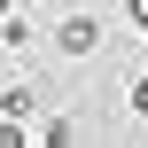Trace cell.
Here are the masks:
<instances>
[{"mask_svg": "<svg viewBox=\"0 0 148 148\" xmlns=\"http://www.w3.org/2000/svg\"><path fill=\"white\" fill-rule=\"evenodd\" d=\"M8 8H16V0H0V16H8Z\"/></svg>", "mask_w": 148, "mask_h": 148, "instance_id": "obj_4", "label": "cell"}, {"mask_svg": "<svg viewBox=\"0 0 148 148\" xmlns=\"http://www.w3.org/2000/svg\"><path fill=\"white\" fill-rule=\"evenodd\" d=\"M55 39H62V55H94V47H101V23H94V16H62Z\"/></svg>", "mask_w": 148, "mask_h": 148, "instance_id": "obj_1", "label": "cell"}, {"mask_svg": "<svg viewBox=\"0 0 148 148\" xmlns=\"http://www.w3.org/2000/svg\"><path fill=\"white\" fill-rule=\"evenodd\" d=\"M133 23H140V31H148V0H133Z\"/></svg>", "mask_w": 148, "mask_h": 148, "instance_id": "obj_3", "label": "cell"}, {"mask_svg": "<svg viewBox=\"0 0 148 148\" xmlns=\"http://www.w3.org/2000/svg\"><path fill=\"white\" fill-rule=\"evenodd\" d=\"M133 109H140V117H148V78H140V86H133Z\"/></svg>", "mask_w": 148, "mask_h": 148, "instance_id": "obj_2", "label": "cell"}]
</instances>
